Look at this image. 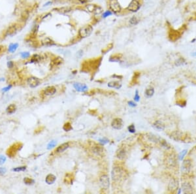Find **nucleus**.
<instances>
[{
    "instance_id": "nucleus-10",
    "label": "nucleus",
    "mask_w": 196,
    "mask_h": 194,
    "mask_svg": "<svg viewBox=\"0 0 196 194\" xmlns=\"http://www.w3.org/2000/svg\"><path fill=\"white\" fill-rule=\"evenodd\" d=\"M178 188V181L175 178H172L168 184V190L170 192H175Z\"/></svg>"
},
{
    "instance_id": "nucleus-40",
    "label": "nucleus",
    "mask_w": 196,
    "mask_h": 194,
    "mask_svg": "<svg viewBox=\"0 0 196 194\" xmlns=\"http://www.w3.org/2000/svg\"><path fill=\"white\" fill-rule=\"evenodd\" d=\"M20 56H21L22 58H28L30 56V53L29 52H22L20 53Z\"/></svg>"
},
{
    "instance_id": "nucleus-9",
    "label": "nucleus",
    "mask_w": 196,
    "mask_h": 194,
    "mask_svg": "<svg viewBox=\"0 0 196 194\" xmlns=\"http://www.w3.org/2000/svg\"><path fill=\"white\" fill-rule=\"evenodd\" d=\"M28 84L31 88H36L38 86L41 84V80L38 79L37 77H34V76H31L28 79Z\"/></svg>"
},
{
    "instance_id": "nucleus-54",
    "label": "nucleus",
    "mask_w": 196,
    "mask_h": 194,
    "mask_svg": "<svg viewBox=\"0 0 196 194\" xmlns=\"http://www.w3.org/2000/svg\"><path fill=\"white\" fill-rule=\"evenodd\" d=\"M52 2L51 1H49V2H47V3H45L44 5H43V7H46V6H49V4H51Z\"/></svg>"
},
{
    "instance_id": "nucleus-18",
    "label": "nucleus",
    "mask_w": 196,
    "mask_h": 194,
    "mask_svg": "<svg viewBox=\"0 0 196 194\" xmlns=\"http://www.w3.org/2000/svg\"><path fill=\"white\" fill-rule=\"evenodd\" d=\"M153 127L157 130L162 131V130H164V129H165V125L160 120H157L154 123Z\"/></svg>"
},
{
    "instance_id": "nucleus-13",
    "label": "nucleus",
    "mask_w": 196,
    "mask_h": 194,
    "mask_svg": "<svg viewBox=\"0 0 196 194\" xmlns=\"http://www.w3.org/2000/svg\"><path fill=\"white\" fill-rule=\"evenodd\" d=\"M56 92V88L54 86H48L46 88H44L43 90V94L46 96H50V95H53Z\"/></svg>"
},
{
    "instance_id": "nucleus-20",
    "label": "nucleus",
    "mask_w": 196,
    "mask_h": 194,
    "mask_svg": "<svg viewBox=\"0 0 196 194\" xmlns=\"http://www.w3.org/2000/svg\"><path fill=\"white\" fill-rule=\"evenodd\" d=\"M69 147V144L68 143H64L61 144L59 146L58 148H56V152L57 153H61L66 150Z\"/></svg>"
},
{
    "instance_id": "nucleus-14",
    "label": "nucleus",
    "mask_w": 196,
    "mask_h": 194,
    "mask_svg": "<svg viewBox=\"0 0 196 194\" xmlns=\"http://www.w3.org/2000/svg\"><path fill=\"white\" fill-rule=\"evenodd\" d=\"M182 192L184 194H192L193 189L191 186L188 182H184L182 185Z\"/></svg>"
},
{
    "instance_id": "nucleus-17",
    "label": "nucleus",
    "mask_w": 196,
    "mask_h": 194,
    "mask_svg": "<svg viewBox=\"0 0 196 194\" xmlns=\"http://www.w3.org/2000/svg\"><path fill=\"white\" fill-rule=\"evenodd\" d=\"M56 180V176L55 175H54L53 174H49L48 175L46 176V178H45V182L47 184H48L50 185L54 184L55 182V181Z\"/></svg>"
},
{
    "instance_id": "nucleus-55",
    "label": "nucleus",
    "mask_w": 196,
    "mask_h": 194,
    "mask_svg": "<svg viewBox=\"0 0 196 194\" xmlns=\"http://www.w3.org/2000/svg\"><path fill=\"white\" fill-rule=\"evenodd\" d=\"M191 55L194 56H195V57H196V52H194V53L191 54Z\"/></svg>"
},
{
    "instance_id": "nucleus-15",
    "label": "nucleus",
    "mask_w": 196,
    "mask_h": 194,
    "mask_svg": "<svg viewBox=\"0 0 196 194\" xmlns=\"http://www.w3.org/2000/svg\"><path fill=\"white\" fill-rule=\"evenodd\" d=\"M116 157L120 160H124L126 157V152L124 148H120L117 150Z\"/></svg>"
},
{
    "instance_id": "nucleus-30",
    "label": "nucleus",
    "mask_w": 196,
    "mask_h": 194,
    "mask_svg": "<svg viewBox=\"0 0 196 194\" xmlns=\"http://www.w3.org/2000/svg\"><path fill=\"white\" fill-rule=\"evenodd\" d=\"M59 10H60V11H58L60 12V13L65 14V13H69V12L71 11H72V7H61V8H60Z\"/></svg>"
},
{
    "instance_id": "nucleus-48",
    "label": "nucleus",
    "mask_w": 196,
    "mask_h": 194,
    "mask_svg": "<svg viewBox=\"0 0 196 194\" xmlns=\"http://www.w3.org/2000/svg\"><path fill=\"white\" fill-rule=\"evenodd\" d=\"M6 171H7V169H5V168L0 167V174H1V175H3V174L5 173Z\"/></svg>"
},
{
    "instance_id": "nucleus-21",
    "label": "nucleus",
    "mask_w": 196,
    "mask_h": 194,
    "mask_svg": "<svg viewBox=\"0 0 196 194\" xmlns=\"http://www.w3.org/2000/svg\"><path fill=\"white\" fill-rule=\"evenodd\" d=\"M171 137L173 139L175 140V141H181L183 140L182 137H183V134L182 133L178 131H175L173 132L172 135H171Z\"/></svg>"
},
{
    "instance_id": "nucleus-19",
    "label": "nucleus",
    "mask_w": 196,
    "mask_h": 194,
    "mask_svg": "<svg viewBox=\"0 0 196 194\" xmlns=\"http://www.w3.org/2000/svg\"><path fill=\"white\" fill-rule=\"evenodd\" d=\"M169 37L170 38L171 41H175L176 40H177L180 37V33L177 31H175V30H172L169 32Z\"/></svg>"
},
{
    "instance_id": "nucleus-53",
    "label": "nucleus",
    "mask_w": 196,
    "mask_h": 194,
    "mask_svg": "<svg viewBox=\"0 0 196 194\" xmlns=\"http://www.w3.org/2000/svg\"><path fill=\"white\" fill-rule=\"evenodd\" d=\"M5 50V47H3V46H0V54L2 53L3 51Z\"/></svg>"
},
{
    "instance_id": "nucleus-2",
    "label": "nucleus",
    "mask_w": 196,
    "mask_h": 194,
    "mask_svg": "<svg viewBox=\"0 0 196 194\" xmlns=\"http://www.w3.org/2000/svg\"><path fill=\"white\" fill-rule=\"evenodd\" d=\"M124 176V169L121 167H114L111 172V177L114 182H119Z\"/></svg>"
},
{
    "instance_id": "nucleus-33",
    "label": "nucleus",
    "mask_w": 196,
    "mask_h": 194,
    "mask_svg": "<svg viewBox=\"0 0 196 194\" xmlns=\"http://www.w3.org/2000/svg\"><path fill=\"white\" fill-rule=\"evenodd\" d=\"M96 7H97V5H95V4H88V5H87L86 6V9L88 11L93 13Z\"/></svg>"
},
{
    "instance_id": "nucleus-51",
    "label": "nucleus",
    "mask_w": 196,
    "mask_h": 194,
    "mask_svg": "<svg viewBox=\"0 0 196 194\" xmlns=\"http://www.w3.org/2000/svg\"><path fill=\"white\" fill-rule=\"evenodd\" d=\"M128 105L130 106H132V107H135V106H137V105H136L134 102L131 101H130L128 102Z\"/></svg>"
},
{
    "instance_id": "nucleus-23",
    "label": "nucleus",
    "mask_w": 196,
    "mask_h": 194,
    "mask_svg": "<svg viewBox=\"0 0 196 194\" xmlns=\"http://www.w3.org/2000/svg\"><path fill=\"white\" fill-rule=\"evenodd\" d=\"M108 86L109 88H116V89H120L122 87V84H120L119 82L117 81H111L108 83Z\"/></svg>"
},
{
    "instance_id": "nucleus-43",
    "label": "nucleus",
    "mask_w": 196,
    "mask_h": 194,
    "mask_svg": "<svg viewBox=\"0 0 196 194\" xmlns=\"http://www.w3.org/2000/svg\"><path fill=\"white\" fill-rule=\"evenodd\" d=\"M7 158L5 156L3 155H0V165H2L5 163V162H6Z\"/></svg>"
},
{
    "instance_id": "nucleus-31",
    "label": "nucleus",
    "mask_w": 196,
    "mask_h": 194,
    "mask_svg": "<svg viewBox=\"0 0 196 194\" xmlns=\"http://www.w3.org/2000/svg\"><path fill=\"white\" fill-rule=\"evenodd\" d=\"M16 28L15 25H12V27H10L7 31V34L8 35H13L16 33Z\"/></svg>"
},
{
    "instance_id": "nucleus-28",
    "label": "nucleus",
    "mask_w": 196,
    "mask_h": 194,
    "mask_svg": "<svg viewBox=\"0 0 196 194\" xmlns=\"http://www.w3.org/2000/svg\"><path fill=\"white\" fill-rule=\"evenodd\" d=\"M122 55L121 54H114V55L110 57V62H118L122 58Z\"/></svg>"
},
{
    "instance_id": "nucleus-7",
    "label": "nucleus",
    "mask_w": 196,
    "mask_h": 194,
    "mask_svg": "<svg viewBox=\"0 0 196 194\" xmlns=\"http://www.w3.org/2000/svg\"><path fill=\"white\" fill-rule=\"evenodd\" d=\"M111 126L112 127V128H114L115 129H118V130L121 129L124 126L123 120H122L121 118H114L111 122Z\"/></svg>"
},
{
    "instance_id": "nucleus-32",
    "label": "nucleus",
    "mask_w": 196,
    "mask_h": 194,
    "mask_svg": "<svg viewBox=\"0 0 196 194\" xmlns=\"http://www.w3.org/2000/svg\"><path fill=\"white\" fill-rule=\"evenodd\" d=\"M103 13V8L101 7H100V6H99V5H97V7H96V8L95 9V10H94V11H93V13L95 14V15H100V14H102Z\"/></svg>"
},
{
    "instance_id": "nucleus-25",
    "label": "nucleus",
    "mask_w": 196,
    "mask_h": 194,
    "mask_svg": "<svg viewBox=\"0 0 196 194\" xmlns=\"http://www.w3.org/2000/svg\"><path fill=\"white\" fill-rule=\"evenodd\" d=\"M145 95L147 97H151L154 94V89L153 87H149L145 90Z\"/></svg>"
},
{
    "instance_id": "nucleus-6",
    "label": "nucleus",
    "mask_w": 196,
    "mask_h": 194,
    "mask_svg": "<svg viewBox=\"0 0 196 194\" xmlns=\"http://www.w3.org/2000/svg\"><path fill=\"white\" fill-rule=\"evenodd\" d=\"M141 8V3L138 0H131L127 7V9L130 12H137Z\"/></svg>"
},
{
    "instance_id": "nucleus-39",
    "label": "nucleus",
    "mask_w": 196,
    "mask_h": 194,
    "mask_svg": "<svg viewBox=\"0 0 196 194\" xmlns=\"http://www.w3.org/2000/svg\"><path fill=\"white\" fill-rule=\"evenodd\" d=\"M65 180H67V181H65V182H66V184H67V183L69 184V183L71 182L73 180L72 175H71V174H67V175H66V176H65Z\"/></svg>"
},
{
    "instance_id": "nucleus-38",
    "label": "nucleus",
    "mask_w": 196,
    "mask_h": 194,
    "mask_svg": "<svg viewBox=\"0 0 196 194\" xmlns=\"http://www.w3.org/2000/svg\"><path fill=\"white\" fill-rule=\"evenodd\" d=\"M26 169V166H22V167H18L16 168H13L12 169V171H14V172H20V171H24Z\"/></svg>"
},
{
    "instance_id": "nucleus-8",
    "label": "nucleus",
    "mask_w": 196,
    "mask_h": 194,
    "mask_svg": "<svg viewBox=\"0 0 196 194\" xmlns=\"http://www.w3.org/2000/svg\"><path fill=\"white\" fill-rule=\"evenodd\" d=\"M99 181H100V184L101 185L102 188L104 189H108L109 188L110 186V180L109 178L107 175H103L99 178Z\"/></svg>"
},
{
    "instance_id": "nucleus-4",
    "label": "nucleus",
    "mask_w": 196,
    "mask_h": 194,
    "mask_svg": "<svg viewBox=\"0 0 196 194\" xmlns=\"http://www.w3.org/2000/svg\"><path fill=\"white\" fill-rule=\"evenodd\" d=\"M22 146H23V144L20 143H16L13 144L7 150V156H9L10 157H14L16 153L18 152V151L21 150Z\"/></svg>"
},
{
    "instance_id": "nucleus-52",
    "label": "nucleus",
    "mask_w": 196,
    "mask_h": 194,
    "mask_svg": "<svg viewBox=\"0 0 196 194\" xmlns=\"http://www.w3.org/2000/svg\"><path fill=\"white\" fill-rule=\"evenodd\" d=\"M79 1L81 3H87L88 1L89 0H79Z\"/></svg>"
},
{
    "instance_id": "nucleus-41",
    "label": "nucleus",
    "mask_w": 196,
    "mask_h": 194,
    "mask_svg": "<svg viewBox=\"0 0 196 194\" xmlns=\"http://www.w3.org/2000/svg\"><path fill=\"white\" fill-rule=\"evenodd\" d=\"M112 14V12L111 11L108 10V11H106L103 12L102 16H103V18H107V17H108V16H111Z\"/></svg>"
},
{
    "instance_id": "nucleus-11",
    "label": "nucleus",
    "mask_w": 196,
    "mask_h": 194,
    "mask_svg": "<svg viewBox=\"0 0 196 194\" xmlns=\"http://www.w3.org/2000/svg\"><path fill=\"white\" fill-rule=\"evenodd\" d=\"M73 87L77 92H86L88 89V86L85 84L80 83V82H76L74 84Z\"/></svg>"
},
{
    "instance_id": "nucleus-5",
    "label": "nucleus",
    "mask_w": 196,
    "mask_h": 194,
    "mask_svg": "<svg viewBox=\"0 0 196 194\" xmlns=\"http://www.w3.org/2000/svg\"><path fill=\"white\" fill-rule=\"evenodd\" d=\"M109 7L110 10L115 14H119L122 12V7L117 0H109Z\"/></svg>"
},
{
    "instance_id": "nucleus-24",
    "label": "nucleus",
    "mask_w": 196,
    "mask_h": 194,
    "mask_svg": "<svg viewBox=\"0 0 196 194\" xmlns=\"http://www.w3.org/2000/svg\"><path fill=\"white\" fill-rule=\"evenodd\" d=\"M18 48V43H11L9 46V49L8 50L11 53H14V52H16L17 49Z\"/></svg>"
},
{
    "instance_id": "nucleus-1",
    "label": "nucleus",
    "mask_w": 196,
    "mask_h": 194,
    "mask_svg": "<svg viewBox=\"0 0 196 194\" xmlns=\"http://www.w3.org/2000/svg\"><path fill=\"white\" fill-rule=\"evenodd\" d=\"M90 148L92 152L93 153V154L95 155L97 157H103L105 156V150L104 148L102 146L99 145L94 142H92L90 143Z\"/></svg>"
},
{
    "instance_id": "nucleus-3",
    "label": "nucleus",
    "mask_w": 196,
    "mask_h": 194,
    "mask_svg": "<svg viewBox=\"0 0 196 194\" xmlns=\"http://www.w3.org/2000/svg\"><path fill=\"white\" fill-rule=\"evenodd\" d=\"M93 30V27L90 24L84 25L79 30V35L80 38H86L91 35Z\"/></svg>"
},
{
    "instance_id": "nucleus-27",
    "label": "nucleus",
    "mask_w": 196,
    "mask_h": 194,
    "mask_svg": "<svg viewBox=\"0 0 196 194\" xmlns=\"http://www.w3.org/2000/svg\"><path fill=\"white\" fill-rule=\"evenodd\" d=\"M139 19L138 18L137 16H132L129 20V22L130 24V25H137L139 22Z\"/></svg>"
},
{
    "instance_id": "nucleus-35",
    "label": "nucleus",
    "mask_w": 196,
    "mask_h": 194,
    "mask_svg": "<svg viewBox=\"0 0 196 194\" xmlns=\"http://www.w3.org/2000/svg\"><path fill=\"white\" fill-rule=\"evenodd\" d=\"M63 129L65 131H71L73 129L72 125H71V124L69 122L65 123L64 125H63Z\"/></svg>"
},
{
    "instance_id": "nucleus-16",
    "label": "nucleus",
    "mask_w": 196,
    "mask_h": 194,
    "mask_svg": "<svg viewBox=\"0 0 196 194\" xmlns=\"http://www.w3.org/2000/svg\"><path fill=\"white\" fill-rule=\"evenodd\" d=\"M63 60L62 58H61L60 57H56L54 59L52 60L51 63H50V67L52 68H54L57 66H58L60 64H61L63 63Z\"/></svg>"
},
{
    "instance_id": "nucleus-49",
    "label": "nucleus",
    "mask_w": 196,
    "mask_h": 194,
    "mask_svg": "<svg viewBox=\"0 0 196 194\" xmlns=\"http://www.w3.org/2000/svg\"><path fill=\"white\" fill-rule=\"evenodd\" d=\"M13 65H14V63L11 61L7 62V67H9V68H12V67H13Z\"/></svg>"
},
{
    "instance_id": "nucleus-22",
    "label": "nucleus",
    "mask_w": 196,
    "mask_h": 194,
    "mask_svg": "<svg viewBox=\"0 0 196 194\" xmlns=\"http://www.w3.org/2000/svg\"><path fill=\"white\" fill-rule=\"evenodd\" d=\"M165 163L167 165H168V166H174L175 163H176V160H175V157H173L172 155L169 156H167V158H166Z\"/></svg>"
},
{
    "instance_id": "nucleus-45",
    "label": "nucleus",
    "mask_w": 196,
    "mask_h": 194,
    "mask_svg": "<svg viewBox=\"0 0 196 194\" xmlns=\"http://www.w3.org/2000/svg\"><path fill=\"white\" fill-rule=\"evenodd\" d=\"M99 143H101V144H105L109 143V141L107 139H106V138L99 139Z\"/></svg>"
},
{
    "instance_id": "nucleus-46",
    "label": "nucleus",
    "mask_w": 196,
    "mask_h": 194,
    "mask_svg": "<svg viewBox=\"0 0 196 194\" xmlns=\"http://www.w3.org/2000/svg\"><path fill=\"white\" fill-rule=\"evenodd\" d=\"M139 100H140V96H139V93H138L137 90H136L135 94V96H134V100H135V101H139Z\"/></svg>"
},
{
    "instance_id": "nucleus-36",
    "label": "nucleus",
    "mask_w": 196,
    "mask_h": 194,
    "mask_svg": "<svg viewBox=\"0 0 196 194\" xmlns=\"http://www.w3.org/2000/svg\"><path fill=\"white\" fill-rule=\"evenodd\" d=\"M41 60V56L37 54H35V55L33 56V57L31 59L30 62L31 63H35V62H39Z\"/></svg>"
},
{
    "instance_id": "nucleus-47",
    "label": "nucleus",
    "mask_w": 196,
    "mask_h": 194,
    "mask_svg": "<svg viewBox=\"0 0 196 194\" xmlns=\"http://www.w3.org/2000/svg\"><path fill=\"white\" fill-rule=\"evenodd\" d=\"M183 62H184V60H183L182 58H180V59H178V60L176 62V65H180L182 64Z\"/></svg>"
},
{
    "instance_id": "nucleus-37",
    "label": "nucleus",
    "mask_w": 196,
    "mask_h": 194,
    "mask_svg": "<svg viewBox=\"0 0 196 194\" xmlns=\"http://www.w3.org/2000/svg\"><path fill=\"white\" fill-rule=\"evenodd\" d=\"M56 144H57V142H56V141H54V140L51 141L49 144H48V145H47V149L50 150L52 148H53L54 147H55Z\"/></svg>"
},
{
    "instance_id": "nucleus-44",
    "label": "nucleus",
    "mask_w": 196,
    "mask_h": 194,
    "mask_svg": "<svg viewBox=\"0 0 196 194\" xmlns=\"http://www.w3.org/2000/svg\"><path fill=\"white\" fill-rule=\"evenodd\" d=\"M128 129L129 131L130 132V133H133L135 132V125L133 124L130 125L128 127Z\"/></svg>"
},
{
    "instance_id": "nucleus-42",
    "label": "nucleus",
    "mask_w": 196,
    "mask_h": 194,
    "mask_svg": "<svg viewBox=\"0 0 196 194\" xmlns=\"http://www.w3.org/2000/svg\"><path fill=\"white\" fill-rule=\"evenodd\" d=\"M187 152H188L187 150H182V152L180 153L179 156H178V157H179L180 160H182V159H183L184 157L185 156V155L186 154Z\"/></svg>"
},
{
    "instance_id": "nucleus-26",
    "label": "nucleus",
    "mask_w": 196,
    "mask_h": 194,
    "mask_svg": "<svg viewBox=\"0 0 196 194\" xmlns=\"http://www.w3.org/2000/svg\"><path fill=\"white\" fill-rule=\"evenodd\" d=\"M16 105L14 104H11L7 106V109H6V111L8 114H13L16 111Z\"/></svg>"
},
{
    "instance_id": "nucleus-50",
    "label": "nucleus",
    "mask_w": 196,
    "mask_h": 194,
    "mask_svg": "<svg viewBox=\"0 0 196 194\" xmlns=\"http://www.w3.org/2000/svg\"><path fill=\"white\" fill-rule=\"evenodd\" d=\"M11 87H12L11 85L8 86L7 87H5V88H3L2 91H3V92H7V91H9V90H10V88H11Z\"/></svg>"
},
{
    "instance_id": "nucleus-29",
    "label": "nucleus",
    "mask_w": 196,
    "mask_h": 194,
    "mask_svg": "<svg viewBox=\"0 0 196 194\" xmlns=\"http://www.w3.org/2000/svg\"><path fill=\"white\" fill-rule=\"evenodd\" d=\"M43 44H44V45H45V46H53V45H54L55 44V43H54V41H52L50 38H49V37H47V38H46V39H44V40L43 41Z\"/></svg>"
},
{
    "instance_id": "nucleus-34",
    "label": "nucleus",
    "mask_w": 196,
    "mask_h": 194,
    "mask_svg": "<svg viewBox=\"0 0 196 194\" xmlns=\"http://www.w3.org/2000/svg\"><path fill=\"white\" fill-rule=\"evenodd\" d=\"M24 182L27 185H32L35 183V180L29 177H25L24 178Z\"/></svg>"
},
{
    "instance_id": "nucleus-12",
    "label": "nucleus",
    "mask_w": 196,
    "mask_h": 194,
    "mask_svg": "<svg viewBox=\"0 0 196 194\" xmlns=\"http://www.w3.org/2000/svg\"><path fill=\"white\" fill-rule=\"evenodd\" d=\"M191 168V162L188 159L183 161L182 164V171L184 173H188Z\"/></svg>"
}]
</instances>
